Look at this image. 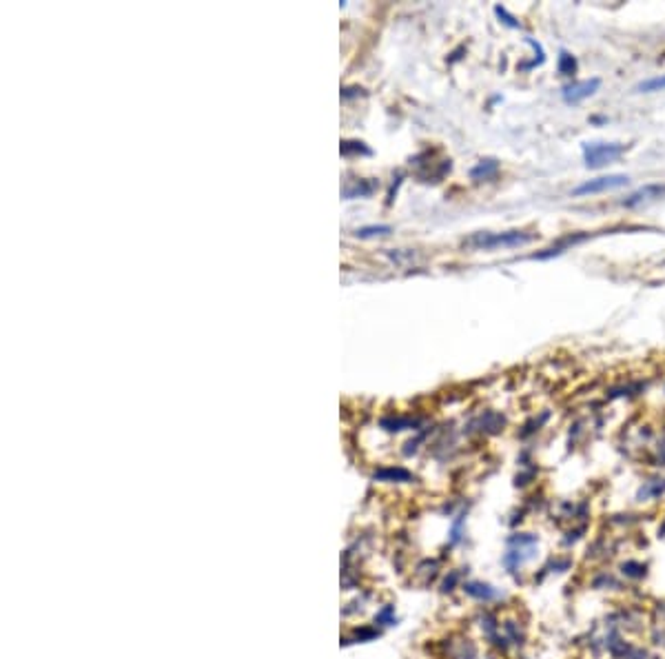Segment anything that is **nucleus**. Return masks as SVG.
I'll use <instances>...</instances> for the list:
<instances>
[{"mask_svg":"<svg viewBox=\"0 0 665 659\" xmlns=\"http://www.w3.org/2000/svg\"><path fill=\"white\" fill-rule=\"evenodd\" d=\"M495 13L499 16V18H504V23H506L508 27H514V29H517V27H519V23H517V21H514V18H512V16H510V13H508V11L504 9V7H495Z\"/></svg>","mask_w":665,"mask_h":659,"instance_id":"nucleus-16","label":"nucleus"},{"mask_svg":"<svg viewBox=\"0 0 665 659\" xmlns=\"http://www.w3.org/2000/svg\"><path fill=\"white\" fill-rule=\"evenodd\" d=\"M637 89H639V91H661V89H665V76L645 80V82H641Z\"/></svg>","mask_w":665,"mask_h":659,"instance_id":"nucleus-13","label":"nucleus"},{"mask_svg":"<svg viewBox=\"0 0 665 659\" xmlns=\"http://www.w3.org/2000/svg\"><path fill=\"white\" fill-rule=\"evenodd\" d=\"M488 659H490V657H488Z\"/></svg>","mask_w":665,"mask_h":659,"instance_id":"nucleus-18","label":"nucleus"},{"mask_svg":"<svg viewBox=\"0 0 665 659\" xmlns=\"http://www.w3.org/2000/svg\"><path fill=\"white\" fill-rule=\"evenodd\" d=\"M625 154V144L619 142H588L584 144V160L588 169H598Z\"/></svg>","mask_w":665,"mask_h":659,"instance_id":"nucleus-3","label":"nucleus"},{"mask_svg":"<svg viewBox=\"0 0 665 659\" xmlns=\"http://www.w3.org/2000/svg\"><path fill=\"white\" fill-rule=\"evenodd\" d=\"M665 195V185H645L641 189H637L632 195H628L623 200V207L632 209V207H641L645 202H652V200H659V197Z\"/></svg>","mask_w":665,"mask_h":659,"instance_id":"nucleus-6","label":"nucleus"},{"mask_svg":"<svg viewBox=\"0 0 665 659\" xmlns=\"http://www.w3.org/2000/svg\"><path fill=\"white\" fill-rule=\"evenodd\" d=\"M598 87H601V80H598V78L577 80V82H572V85H565L561 89V96H563V101L568 105H577L581 101H586V98H590Z\"/></svg>","mask_w":665,"mask_h":659,"instance_id":"nucleus-5","label":"nucleus"},{"mask_svg":"<svg viewBox=\"0 0 665 659\" xmlns=\"http://www.w3.org/2000/svg\"><path fill=\"white\" fill-rule=\"evenodd\" d=\"M557 69H559L561 76H574V74H577V60H574V56H570L568 52H561V54H559Z\"/></svg>","mask_w":665,"mask_h":659,"instance_id":"nucleus-10","label":"nucleus"},{"mask_svg":"<svg viewBox=\"0 0 665 659\" xmlns=\"http://www.w3.org/2000/svg\"><path fill=\"white\" fill-rule=\"evenodd\" d=\"M497 171H499V162L497 160H481L477 167L470 171V176L475 180H486V178H492Z\"/></svg>","mask_w":665,"mask_h":659,"instance_id":"nucleus-8","label":"nucleus"},{"mask_svg":"<svg viewBox=\"0 0 665 659\" xmlns=\"http://www.w3.org/2000/svg\"><path fill=\"white\" fill-rule=\"evenodd\" d=\"M539 539L532 533H517L508 539V553L504 555V564L510 573L521 568L524 564L532 562L537 557Z\"/></svg>","mask_w":665,"mask_h":659,"instance_id":"nucleus-1","label":"nucleus"},{"mask_svg":"<svg viewBox=\"0 0 665 659\" xmlns=\"http://www.w3.org/2000/svg\"><path fill=\"white\" fill-rule=\"evenodd\" d=\"M375 477L377 480H386V482H408V480H412V475L406 471V469H381V471H377L375 473Z\"/></svg>","mask_w":665,"mask_h":659,"instance_id":"nucleus-9","label":"nucleus"},{"mask_svg":"<svg viewBox=\"0 0 665 659\" xmlns=\"http://www.w3.org/2000/svg\"><path fill=\"white\" fill-rule=\"evenodd\" d=\"M420 420H412V418H406V420H384L381 426H386L388 431H402V428H412L417 426Z\"/></svg>","mask_w":665,"mask_h":659,"instance_id":"nucleus-11","label":"nucleus"},{"mask_svg":"<svg viewBox=\"0 0 665 659\" xmlns=\"http://www.w3.org/2000/svg\"><path fill=\"white\" fill-rule=\"evenodd\" d=\"M630 183V178L623 173H612V176H601L588 180V183L579 185L572 195H590V193H603V191H612V189H621Z\"/></svg>","mask_w":665,"mask_h":659,"instance_id":"nucleus-4","label":"nucleus"},{"mask_svg":"<svg viewBox=\"0 0 665 659\" xmlns=\"http://www.w3.org/2000/svg\"><path fill=\"white\" fill-rule=\"evenodd\" d=\"M391 231H393V229L388 224H379V227H364V229H359L357 236L359 238H371V236H386Z\"/></svg>","mask_w":665,"mask_h":659,"instance_id":"nucleus-12","label":"nucleus"},{"mask_svg":"<svg viewBox=\"0 0 665 659\" xmlns=\"http://www.w3.org/2000/svg\"><path fill=\"white\" fill-rule=\"evenodd\" d=\"M665 491V482L663 484H654V482H650L645 488H641L639 491V498H657V495H661V493Z\"/></svg>","mask_w":665,"mask_h":659,"instance_id":"nucleus-14","label":"nucleus"},{"mask_svg":"<svg viewBox=\"0 0 665 659\" xmlns=\"http://www.w3.org/2000/svg\"><path fill=\"white\" fill-rule=\"evenodd\" d=\"M532 238V234H524V231H506V234H475L473 238H468L463 244L470 246V249H497V246H521L528 244Z\"/></svg>","mask_w":665,"mask_h":659,"instance_id":"nucleus-2","label":"nucleus"},{"mask_svg":"<svg viewBox=\"0 0 665 659\" xmlns=\"http://www.w3.org/2000/svg\"><path fill=\"white\" fill-rule=\"evenodd\" d=\"M659 455H661V459L665 462V435H663V440L659 442Z\"/></svg>","mask_w":665,"mask_h":659,"instance_id":"nucleus-17","label":"nucleus"},{"mask_svg":"<svg viewBox=\"0 0 665 659\" xmlns=\"http://www.w3.org/2000/svg\"><path fill=\"white\" fill-rule=\"evenodd\" d=\"M463 590L468 592L470 597L479 600V602H492V600H497V597H499V590H495L490 584H481V582H470V584H466V586H463Z\"/></svg>","mask_w":665,"mask_h":659,"instance_id":"nucleus-7","label":"nucleus"},{"mask_svg":"<svg viewBox=\"0 0 665 659\" xmlns=\"http://www.w3.org/2000/svg\"><path fill=\"white\" fill-rule=\"evenodd\" d=\"M351 151H359V154H366L369 156L371 154V149H366V147L362 144V142H342V154H351Z\"/></svg>","mask_w":665,"mask_h":659,"instance_id":"nucleus-15","label":"nucleus"}]
</instances>
